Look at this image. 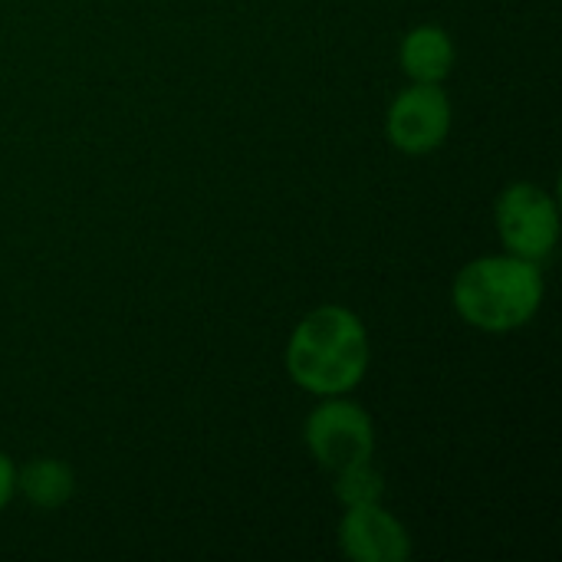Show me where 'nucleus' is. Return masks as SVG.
Returning a JSON list of instances; mask_svg holds the SVG:
<instances>
[{"instance_id": "obj_1", "label": "nucleus", "mask_w": 562, "mask_h": 562, "mask_svg": "<svg viewBox=\"0 0 562 562\" xmlns=\"http://www.w3.org/2000/svg\"><path fill=\"white\" fill-rule=\"evenodd\" d=\"M369 329L349 306L326 303L300 319L286 342L290 379L319 398L349 395L369 372Z\"/></svg>"}, {"instance_id": "obj_10", "label": "nucleus", "mask_w": 562, "mask_h": 562, "mask_svg": "<svg viewBox=\"0 0 562 562\" xmlns=\"http://www.w3.org/2000/svg\"><path fill=\"white\" fill-rule=\"evenodd\" d=\"M13 494H16V468H13V461L0 451V510L13 501Z\"/></svg>"}, {"instance_id": "obj_4", "label": "nucleus", "mask_w": 562, "mask_h": 562, "mask_svg": "<svg viewBox=\"0 0 562 562\" xmlns=\"http://www.w3.org/2000/svg\"><path fill=\"white\" fill-rule=\"evenodd\" d=\"M494 221H497V234H501V244L507 247V254L533 260V263L547 260L560 240L557 198L533 181L507 184L497 194Z\"/></svg>"}, {"instance_id": "obj_9", "label": "nucleus", "mask_w": 562, "mask_h": 562, "mask_svg": "<svg viewBox=\"0 0 562 562\" xmlns=\"http://www.w3.org/2000/svg\"><path fill=\"white\" fill-rule=\"evenodd\" d=\"M333 477H336L333 491H336V497H339L342 507H359V504H375V501H382L385 481H382V474L375 471L372 458H369V461H359V464H349V468L336 471Z\"/></svg>"}, {"instance_id": "obj_2", "label": "nucleus", "mask_w": 562, "mask_h": 562, "mask_svg": "<svg viewBox=\"0 0 562 562\" xmlns=\"http://www.w3.org/2000/svg\"><path fill=\"white\" fill-rule=\"evenodd\" d=\"M543 293L547 283L540 263L514 254H497L477 257L461 267L451 286V303L468 326L504 336L527 326L540 313Z\"/></svg>"}, {"instance_id": "obj_7", "label": "nucleus", "mask_w": 562, "mask_h": 562, "mask_svg": "<svg viewBox=\"0 0 562 562\" xmlns=\"http://www.w3.org/2000/svg\"><path fill=\"white\" fill-rule=\"evenodd\" d=\"M454 59H458L454 40L438 23L412 26L402 40V49H398L402 72L412 82H445L454 69Z\"/></svg>"}, {"instance_id": "obj_5", "label": "nucleus", "mask_w": 562, "mask_h": 562, "mask_svg": "<svg viewBox=\"0 0 562 562\" xmlns=\"http://www.w3.org/2000/svg\"><path fill=\"white\" fill-rule=\"evenodd\" d=\"M451 99L441 82H412L402 89L385 115L389 142L405 155H428L451 135Z\"/></svg>"}, {"instance_id": "obj_6", "label": "nucleus", "mask_w": 562, "mask_h": 562, "mask_svg": "<svg viewBox=\"0 0 562 562\" xmlns=\"http://www.w3.org/2000/svg\"><path fill=\"white\" fill-rule=\"evenodd\" d=\"M339 550L356 562H405L412 557V537L405 524L375 501L346 507L339 520Z\"/></svg>"}, {"instance_id": "obj_3", "label": "nucleus", "mask_w": 562, "mask_h": 562, "mask_svg": "<svg viewBox=\"0 0 562 562\" xmlns=\"http://www.w3.org/2000/svg\"><path fill=\"white\" fill-rule=\"evenodd\" d=\"M303 441L313 461L323 471L336 474L375 454V425L359 402H349L346 395H329L306 415Z\"/></svg>"}, {"instance_id": "obj_8", "label": "nucleus", "mask_w": 562, "mask_h": 562, "mask_svg": "<svg viewBox=\"0 0 562 562\" xmlns=\"http://www.w3.org/2000/svg\"><path fill=\"white\" fill-rule=\"evenodd\" d=\"M16 491L40 510L63 507L76 491V474L66 461L56 458H36L16 471Z\"/></svg>"}]
</instances>
